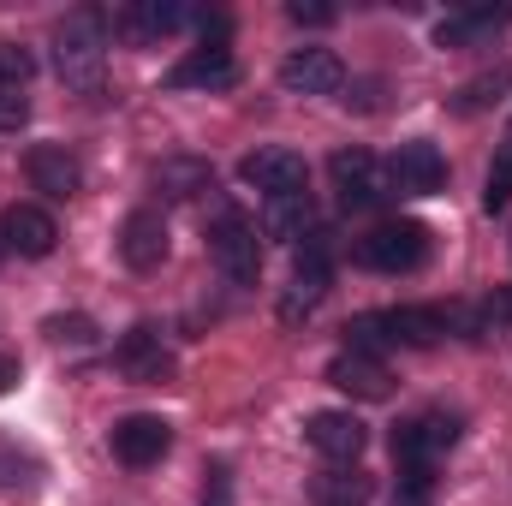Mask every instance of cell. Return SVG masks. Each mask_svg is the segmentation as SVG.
<instances>
[{
  "label": "cell",
  "instance_id": "1",
  "mask_svg": "<svg viewBox=\"0 0 512 506\" xmlns=\"http://www.w3.org/2000/svg\"><path fill=\"white\" fill-rule=\"evenodd\" d=\"M108 42H114V18L102 6H78L72 18H60V30H54V66H60V78L90 90L102 78Z\"/></svg>",
  "mask_w": 512,
  "mask_h": 506
},
{
  "label": "cell",
  "instance_id": "2",
  "mask_svg": "<svg viewBox=\"0 0 512 506\" xmlns=\"http://www.w3.org/2000/svg\"><path fill=\"white\" fill-rule=\"evenodd\" d=\"M209 256H215V268H221L233 286H256V274H262V239H256L251 215L221 209V215L209 221Z\"/></svg>",
  "mask_w": 512,
  "mask_h": 506
},
{
  "label": "cell",
  "instance_id": "3",
  "mask_svg": "<svg viewBox=\"0 0 512 506\" xmlns=\"http://www.w3.org/2000/svg\"><path fill=\"white\" fill-rule=\"evenodd\" d=\"M352 256L364 268H376V274H411V268L429 262V233L417 221H382L352 245Z\"/></svg>",
  "mask_w": 512,
  "mask_h": 506
},
{
  "label": "cell",
  "instance_id": "4",
  "mask_svg": "<svg viewBox=\"0 0 512 506\" xmlns=\"http://www.w3.org/2000/svg\"><path fill=\"white\" fill-rule=\"evenodd\" d=\"M328 173H334V191H340L346 209H382L387 197H399L393 191V173H387L370 149H340L328 161Z\"/></svg>",
  "mask_w": 512,
  "mask_h": 506
},
{
  "label": "cell",
  "instance_id": "5",
  "mask_svg": "<svg viewBox=\"0 0 512 506\" xmlns=\"http://www.w3.org/2000/svg\"><path fill=\"white\" fill-rule=\"evenodd\" d=\"M459 441V417L447 411H417L393 429V459L399 465H441V453Z\"/></svg>",
  "mask_w": 512,
  "mask_h": 506
},
{
  "label": "cell",
  "instance_id": "6",
  "mask_svg": "<svg viewBox=\"0 0 512 506\" xmlns=\"http://www.w3.org/2000/svg\"><path fill=\"white\" fill-rule=\"evenodd\" d=\"M114 364H120V376H126V381H143V387L173 381V352H167L161 328H149V322H137V328H126V334H120Z\"/></svg>",
  "mask_w": 512,
  "mask_h": 506
},
{
  "label": "cell",
  "instance_id": "7",
  "mask_svg": "<svg viewBox=\"0 0 512 506\" xmlns=\"http://www.w3.org/2000/svg\"><path fill=\"white\" fill-rule=\"evenodd\" d=\"M387 173H393V191H399V197H429V191L447 185V155H441L429 137H411V143L393 149Z\"/></svg>",
  "mask_w": 512,
  "mask_h": 506
},
{
  "label": "cell",
  "instance_id": "8",
  "mask_svg": "<svg viewBox=\"0 0 512 506\" xmlns=\"http://www.w3.org/2000/svg\"><path fill=\"white\" fill-rule=\"evenodd\" d=\"M239 179L262 191V197H292V191H304L310 185V167H304V155H292V149H256L239 161Z\"/></svg>",
  "mask_w": 512,
  "mask_h": 506
},
{
  "label": "cell",
  "instance_id": "9",
  "mask_svg": "<svg viewBox=\"0 0 512 506\" xmlns=\"http://www.w3.org/2000/svg\"><path fill=\"white\" fill-rule=\"evenodd\" d=\"M167 447H173V423H167V417L131 411V417H120V423H114V459H120V465H131V471L155 465Z\"/></svg>",
  "mask_w": 512,
  "mask_h": 506
},
{
  "label": "cell",
  "instance_id": "10",
  "mask_svg": "<svg viewBox=\"0 0 512 506\" xmlns=\"http://www.w3.org/2000/svg\"><path fill=\"white\" fill-rule=\"evenodd\" d=\"M304 441L328 459V465H358V453H364V423L352 417V411H316V417H304Z\"/></svg>",
  "mask_w": 512,
  "mask_h": 506
},
{
  "label": "cell",
  "instance_id": "11",
  "mask_svg": "<svg viewBox=\"0 0 512 506\" xmlns=\"http://www.w3.org/2000/svg\"><path fill=\"white\" fill-rule=\"evenodd\" d=\"M280 84H286L292 96H334V90L346 84V66H340L334 48H298V54H286Z\"/></svg>",
  "mask_w": 512,
  "mask_h": 506
},
{
  "label": "cell",
  "instance_id": "12",
  "mask_svg": "<svg viewBox=\"0 0 512 506\" xmlns=\"http://www.w3.org/2000/svg\"><path fill=\"white\" fill-rule=\"evenodd\" d=\"M512 24V6H459L435 24V42L441 48H489L501 30Z\"/></svg>",
  "mask_w": 512,
  "mask_h": 506
},
{
  "label": "cell",
  "instance_id": "13",
  "mask_svg": "<svg viewBox=\"0 0 512 506\" xmlns=\"http://www.w3.org/2000/svg\"><path fill=\"white\" fill-rule=\"evenodd\" d=\"M24 173H30V185H36L42 197H54V203H66V197L84 185V167H78V155H72L66 143H36V149L24 155Z\"/></svg>",
  "mask_w": 512,
  "mask_h": 506
},
{
  "label": "cell",
  "instance_id": "14",
  "mask_svg": "<svg viewBox=\"0 0 512 506\" xmlns=\"http://www.w3.org/2000/svg\"><path fill=\"white\" fill-rule=\"evenodd\" d=\"M108 18H114V36H126L131 48H149V42H161V36H173L185 24V6H173V0H131L120 12H108Z\"/></svg>",
  "mask_w": 512,
  "mask_h": 506
},
{
  "label": "cell",
  "instance_id": "15",
  "mask_svg": "<svg viewBox=\"0 0 512 506\" xmlns=\"http://www.w3.org/2000/svg\"><path fill=\"white\" fill-rule=\"evenodd\" d=\"M167 84H173V90H227V84H239V60H233L227 42H203L197 54H185V60L173 66Z\"/></svg>",
  "mask_w": 512,
  "mask_h": 506
},
{
  "label": "cell",
  "instance_id": "16",
  "mask_svg": "<svg viewBox=\"0 0 512 506\" xmlns=\"http://www.w3.org/2000/svg\"><path fill=\"white\" fill-rule=\"evenodd\" d=\"M0 239L18 256H48L60 245V227H54V215H48L42 203H12V209L0 215Z\"/></svg>",
  "mask_w": 512,
  "mask_h": 506
},
{
  "label": "cell",
  "instance_id": "17",
  "mask_svg": "<svg viewBox=\"0 0 512 506\" xmlns=\"http://www.w3.org/2000/svg\"><path fill=\"white\" fill-rule=\"evenodd\" d=\"M120 256H126V268H137V274L161 268L167 262V221L155 209H131L126 227H120Z\"/></svg>",
  "mask_w": 512,
  "mask_h": 506
},
{
  "label": "cell",
  "instance_id": "18",
  "mask_svg": "<svg viewBox=\"0 0 512 506\" xmlns=\"http://www.w3.org/2000/svg\"><path fill=\"white\" fill-rule=\"evenodd\" d=\"M328 381H334L340 393H352V399H387V393H393L387 364H382V358H364V352H334Z\"/></svg>",
  "mask_w": 512,
  "mask_h": 506
},
{
  "label": "cell",
  "instance_id": "19",
  "mask_svg": "<svg viewBox=\"0 0 512 506\" xmlns=\"http://www.w3.org/2000/svg\"><path fill=\"white\" fill-rule=\"evenodd\" d=\"M155 191H161L167 203H197L203 191H215V167H209L203 155H167V161L155 167Z\"/></svg>",
  "mask_w": 512,
  "mask_h": 506
},
{
  "label": "cell",
  "instance_id": "20",
  "mask_svg": "<svg viewBox=\"0 0 512 506\" xmlns=\"http://www.w3.org/2000/svg\"><path fill=\"white\" fill-rule=\"evenodd\" d=\"M393 346H441L447 340V310L441 304H399V310H382Z\"/></svg>",
  "mask_w": 512,
  "mask_h": 506
},
{
  "label": "cell",
  "instance_id": "21",
  "mask_svg": "<svg viewBox=\"0 0 512 506\" xmlns=\"http://www.w3.org/2000/svg\"><path fill=\"white\" fill-rule=\"evenodd\" d=\"M370 495H376V477L358 465H328L310 477V506H370Z\"/></svg>",
  "mask_w": 512,
  "mask_h": 506
},
{
  "label": "cell",
  "instance_id": "22",
  "mask_svg": "<svg viewBox=\"0 0 512 506\" xmlns=\"http://www.w3.org/2000/svg\"><path fill=\"white\" fill-rule=\"evenodd\" d=\"M262 233L280 239V245H304V233H316V209H310V191H292V197H268L262 209Z\"/></svg>",
  "mask_w": 512,
  "mask_h": 506
},
{
  "label": "cell",
  "instance_id": "23",
  "mask_svg": "<svg viewBox=\"0 0 512 506\" xmlns=\"http://www.w3.org/2000/svg\"><path fill=\"white\" fill-rule=\"evenodd\" d=\"M507 90H512V60H501V66H489V72H477L453 90V114H489Z\"/></svg>",
  "mask_w": 512,
  "mask_h": 506
},
{
  "label": "cell",
  "instance_id": "24",
  "mask_svg": "<svg viewBox=\"0 0 512 506\" xmlns=\"http://www.w3.org/2000/svg\"><path fill=\"white\" fill-rule=\"evenodd\" d=\"M322 292H328V274H292V286L280 292V322H298V316H310L316 304H322Z\"/></svg>",
  "mask_w": 512,
  "mask_h": 506
},
{
  "label": "cell",
  "instance_id": "25",
  "mask_svg": "<svg viewBox=\"0 0 512 506\" xmlns=\"http://www.w3.org/2000/svg\"><path fill=\"white\" fill-rule=\"evenodd\" d=\"M387 346H393V334H387V316H352L346 322V352H364V358H382Z\"/></svg>",
  "mask_w": 512,
  "mask_h": 506
},
{
  "label": "cell",
  "instance_id": "26",
  "mask_svg": "<svg viewBox=\"0 0 512 506\" xmlns=\"http://www.w3.org/2000/svg\"><path fill=\"white\" fill-rule=\"evenodd\" d=\"M429 495H435V465H399L393 506H429Z\"/></svg>",
  "mask_w": 512,
  "mask_h": 506
},
{
  "label": "cell",
  "instance_id": "27",
  "mask_svg": "<svg viewBox=\"0 0 512 506\" xmlns=\"http://www.w3.org/2000/svg\"><path fill=\"white\" fill-rule=\"evenodd\" d=\"M36 483V459L12 441H0V489H30Z\"/></svg>",
  "mask_w": 512,
  "mask_h": 506
},
{
  "label": "cell",
  "instance_id": "28",
  "mask_svg": "<svg viewBox=\"0 0 512 506\" xmlns=\"http://www.w3.org/2000/svg\"><path fill=\"white\" fill-rule=\"evenodd\" d=\"M30 72H36L30 48H18V42H0V90H24V84H30Z\"/></svg>",
  "mask_w": 512,
  "mask_h": 506
},
{
  "label": "cell",
  "instance_id": "29",
  "mask_svg": "<svg viewBox=\"0 0 512 506\" xmlns=\"http://www.w3.org/2000/svg\"><path fill=\"white\" fill-rule=\"evenodd\" d=\"M42 334L60 340V346H66V340H72V346H90V340H96V322H90V316H48Z\"/></svg>",
  "mask_w": 512,
  "mask_h": 506
},
{
  "label": "cell",
  "instance_id": "30",
  "mask_svg": "<svg viewBox=\"0 0 512 506\" xmlns=\"http://www.w3.org/2000/svg\"><path fill=\"white\" fill-rule=\"evenodd\" d=\"M512 203V155H501L495 167H489V185H483V209L489 215H501Z\"/></svg>",
  "mask_w": 512,
  "mask_h": 506
},
{
  "label": "cell",
  "instance_id": "31",
  "mask_svg": "<svg viewBox=\"0 0 512 506\" xmlns=\"http://www.w3.org/2000/svg\"><path fill=\"white\" fill-rule=\"evenodd\" d=\"M30 120V102H24V90H0V131H18Z\"/></svg>",
  "mask_w": 512,
  "mask_h": 506
},
{
  "label": "cell",
  "instance_id": "32",
  "mask_svg": "<svg viewBox=\"0 0 512 506\" xmlns=\"http://www.w3.org/2000/svg\"><path fill=\"white\" fill-rule=\"evenodd\" d=\"M483 316H489L495 328H512V286H495V292H489V304H483Z\"/></svg>",
  "mask_w": 512,
  "mask_h": 506
},
{
  "label": "cell",
  "instance_id": "33",
  "mask_svg": "<svg viewBox=\"0 0 512 506\" xmlns=\"http://www.w3.org/2000/svg\"><path fill=\"white\" fill-rule=\"evenodd\" d=\"M286 18H292V24H334V6H304V0H292Z\"/></svg>",
  "mask_w": 512,
  "mask_h": 506
},
{
  "label": "cell",
  "instance_id": "34",
  "mask_svg": "<svg viewBox=\"0 0 512 506\" xmlns=\"http://www.w3.org/2000/svg\"><path fill=\"white\" fill-rule=\"evenodd\" d=\"M203 506H233V483H227V471H209V489H203Z\"/></svg>",
  "mask_w": 512,
  "mask_h": 506
},
{
  "label": "cell",
  "instance_id": "35",
  "mask_svg": "<svg viewBox=\"0 0 512 506\" xmlns=\"http://www.w3.org/2000/svg\"><path fill=\"white\" fill-rule=\"evenodd\" d=\"M12 381H18V358H12V352H0V393H6Z\"/></svg>",
  "mask_w": 512,
  "mask_h": 506
},
{
  "label": "cell",
  "instance_id": "36",
  "mask_svg": "<svg viewBox=\"0 0 512 506\" xmlns=\"http://www.w3.org/2000/svg\"><path fill=\"white\" fill-rule=\"evenodd\" d=\"M507 155H512V149H507Z\"/></svg>",
  "mask_w": 512,
  "mask_h": 506
}]
</instances>
